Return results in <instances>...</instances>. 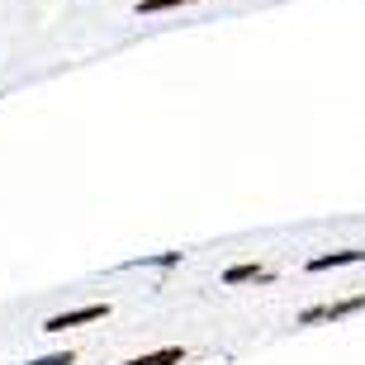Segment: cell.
I'll return each mask as SVG.
<instances>
[{"mask_svg":"<svg viewBox=\"0 0 365 365\" xmlns=\"http://www.w3.org/2000/svg\"><path fill=\"white\" fill-rule=\"evenodd\" d=\"M266 280H271V271L257 266V261H242V266H228L223 271V284H266Z\"/></svg>","mask_w":365,"mask_h":365,"instance_id":"4","label":"cell"},{"mask_svg":"<svg viewBox=\"0 0 365 365\" xmlns=\"http://www.w3.org/2000/svg\"><path fill=\"white\" fill-rule=\"evenodd\" d=\"M180 5H195V0H138V14H162V10H180Z\"/></svg>","mask_w":365,"mask_h":365,"instance_id":"7","label":"cell"},{"mask_svg":"<svg viewBox=\"0 0 365 365\" xmlns=\"http://www.w3.org/2000/svg\"><path fill=\"white\" fill-rule=\"evenodd\" d=\"M185 346H162V351H148V356H133V361H123V365H180L185 361Z\"/></svg>","mask_w":365,"mask_h":365,"instance_id":"5","label":"cell"},{"mask_svg":"<svg viewBox=\"0 0 365 365\" xmlns=\"http://www.w3.org/2000/svg\"><path fill=\"white\" fill-rule=\"evenodd\" d=\"M128 266H152V271H171V266H180V252H157V257L128 261Z\"/></svg>","mask_w":365,"mask_h":365,"instance_id":"6","label":"cell"},{"mask_svg":"<svg viewBox=\"0 0 365 365\" xmlns=\"http://www.w3.org/2000/svg\"><path fill=\"white\" fill-rule=\"evenodd\" d=\"M109 318V304H86V309H71V313H53L43 332H67V327H86V323H100Z\"/></svg>","mask_w":365,"mask_h":365,"instance_id":"2","label":"cell"},{"mask_svg":"<svg viewBox=\"0 0 365 365\" xmlns=\"http://www.w3.org/2000/svg\"><path fill=\"white\" fill-rule=\"evenodd\" d=\"M24 365H76V351H53V356H38V361H24Z\"/></svg>","mask_w":365,"mask_h":365,"instance_id":"8","label":"cell"},{"mask_svg":"<svg viewBox=\"0 0 365 365\" xmlns=\"http://www.w3.org/2000/svg\"><path fill=\"white\" fill-rule=\"evenodd\" d=\"M365 309V294H351V299H337V304H313L294 318L299 327H313V323H337V318H351V313Z\"/></svg>","mask_w":365,"mask_h":365,"instance_id":"1","label":"cell"},{"mask_svg":"<svg viewBox=\"0 0 365 365\" xmlns=\"http://www.w3.org/2000/svg\"><path fill=\"white\" fill-rule=\"evenodd\" d=\"M361 261H365V247H351V252H327V257H313L304 271L323 275V271H337V266H361Z\"/></svg>","mask_w":365,"mask_h":365,"instance_id":"3","label":"cell"}]
</instances>
